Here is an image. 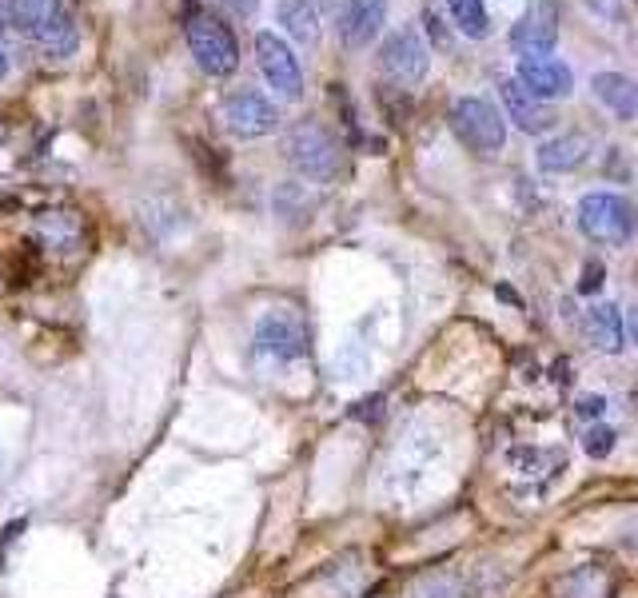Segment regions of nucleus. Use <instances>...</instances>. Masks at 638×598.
Here are the masks:
<instances>
[{"label": "nucleus", "instance_id": "obj_8", "mask_svg": "<svg viewBox=\"0 0 638 598\" xmlns=\"http://www.w3.org/2000/svg\"><path fill=\"white\" fill-rule=\"evenodd\" d=\"M224 124H228L236 136L256 140V136L276 132L280 112H276V104H272L264 92H256V88L244 84V88H232V92L224 96Z\"/></svg>", "mask_w": 638, "mask_h": 598}, {"label": "nucleus", "instance_id": "obj_15", "mask_svg": "<svg viewBox=\"0 0 638 598\" xmlns=\"http://www.w3.org/2000/svg\"><path fill=\"white\" fill-rule=\"evenodd\" d=\"M587 339L595 351H607V355H619L623 343H627V327H623V311L615 303H595L587 311Z\"/></svg>", "mask_w": 638, "mask_h": 598}, {"label": "nucleus", "instance_id": "obj_9", "mask_svg": "<svg viewBox=\"0 0 638 598\" xmlns=\"http://www.w3.org/2000/svg\"><path fill=\"white\" fill-rule=\"evenodd\" d=\"M559 40V4L555 0H531L523 16L511 24V44L523 56H551Z\"/></svg>", "mask_w": 638, "mask_h": 598}, {"label": "nucleus", "instance_id": "obj_5", "mask_svg": "<svg viewBox=\"0 0 638 598\" xmlns=\"http://www.w3.org/2000/svg\"><path fill=\"white\" fill-rule=\"evenodd\" d=\"M451 128H455V136H459L471 152H483V156L499 152L503 140H507V120H503L499 108H495L491 100H483V96H459V100L451 104Z\"/></svg>", "mask_w": 638, "mask_h": 598}, {"label": "nucleus", "instance_id": "obj_18", "mask_svg": "<svg viewBox=\"0 0 638 598\" xmlns=\"http://www.w3.org/2000/svg\"><path fill=\"white\" fill-rule=\"evenodd\" d=\"M447 8H451V20L459 24L463 36L483 40V36L491 32V16H487L483 0H447Z\"/></svg>", "mask_w": 638, "mask_h": 598}, {"label": "nucleus", "instance_id": "obj_3", "mask_svg": "<svg viewBox=\"0 0 638 598\" xmlns=\"http://www.w3.org/2000/svg\"><path fill=\"white\" fill-rule=\"evenodd\" d=\"M188 48L208 76H232L240 64V44H236L232 28L212 12L188 16Z\"/></svg>", "mask_w": 638, "mask_h": 598}, {"label": "nucleus", "instance_id": "obj_6", "mask_svg": "<svg viewBox=\"0 0 638 598\" xmlns=\"http://www.w3.org/2000/svg\"><path fill=\"white\" fill-rule=\"evenodd\" d=\"M379 68H383L395 84L411 88V84H419V80L427 76L431 52H427V44H423V36H419L415 28H395V32L383 40V48H379Z\"/></svg>", "mask_w": 638, "mask_h": 598}, {"label": "nucleus", "instance_id": "obj_25", "mask_svg": "<svg viewBox=\"0 0 638 598\" xmlns=\"http://www.w3.org/2000/svg\"><path fill=\"white\" fill-rule=\"evenodd\" d=\"M623 327H627V335H631V343L638 347V303L631 307V315L623 319Z\"/></svg>", "mask_w": 638, "mask_h": 598}, {"label": "nucleus", "instance_id": "obj_24", "mask_svg": "<svg viewBox=\"0 0 638 598\" xmlns=\"http://www.w3.org/2000/svg\"><path fill=\"white\" fill-rule=\"evenodd\" d=\"M599 276H603V268H599V264H587V280H583V292H595V288H599Z\"/></svg>", "mask_w": 638, "mask_h": 598}, {"label": "nucleus", "instance_id": "obj_11", "mask_svg": "<svg viewBox=\"0 0 638 598\" xmlns=\"http://www.w3.org/2000/svg\"><path fill=\"white\" fill-rule=\"evenodd\" d=\"M387 20V0H343L339 8V40L347 48H367Z\"/></svg>", "mask_w": 638, "mask_h": 598}, {"label": "nucleus", "instance_id": "obj_4", "mask_svg": "<svg viewBox=\"0 0 638 598\" xmlns=\"http://www.w3.org/2000/svg\"><path fill=\"white\" fill-rule=\"evenodd\" d=\"M339 144H335V136L316 124V120H304V124H296L292 128V136H288V160H292V168L304 176V180H316V184H327V180H335L339 176Z\"/></svg>", "mask_w": 638, "mask_h": 598}, {"label": "nucleus", "instance_id": "obj_20", "mask_svg": "<svg viewBox=\"0 0 638 598\" xmlns=\"http://www.w3.org/2000/svg\"><path fill=\"white\" fill-rule=\"evenodd\" d=\"M611 583L599 575V571H579L563 583V598H607Z\"/></svg>", "mask_w": 638, "mask_h": 598}, {"label": "nucleus", "instance_id": "obj_21", "mask_svg": "<svg viewBox=\"0 0 638 598\" xmlns=\"http://www.w3.org/2000/svg\"><path fill=\"white\" fill-rule=\"evenodd\" d=\"M615 439H619V435H615L611 427H591L583 447H587V455H591V459H603V455H611V451H615Z\"/></svg>", "mask_w": 638, "mask_h": 598}, {"label": "nucleus", "instance_id": "obj_17", "mask_svg": "<svg viewBox=\"0 0 638 598\" xmlns=\"http://www.w3.org/2000/svg\"><path fill=\"white\" fill-rule=\"evenodd\" d=\"M280 24L288 28L292 40L300 44H319V12L312 0H280Z\"/></svg>", "mask_w": 638, "mask_h": 598}, {"label": "nucleus", "instance_id": "obj_23", "mask_svg": "<svg viewBox=\"0 0 638 598\" xmlns=\"http://www.w3.org/2000/svg\"><path fill=\"white\" fill-rule=\"evenodd\" d=\"M224 4H228V8H232V12H236V16H252V12H256V4H260V0H224Z\"/></svg>", "mask_w": 638, "mask_h": 598}, {"label": "nucleus", "instance_id": "obj_13", "mask_svg": "<svg viewBox=\"0 0 638 598\" xmlns=\"http://www.w3.org/2000/svg\"><path fill=\"white\" fill-rule=\"evenodd\" d=\"M591 92L619 120H635L638 116V80H631L627 72H595Z\"/></svg>", "mask_w": 638, "mask_h": 598}, {"label": "nucleus", "instance_id": "obj_16", "mask_svg": "<svg viewBox=\"0 0 638 598\" xmlns=\"http://www.w3.org/2000/svg\"><path fill=\"white\" fill-rule=\"evenodd\" d=\"M36 40H40V52L44 56H52V60H64V56H72L76 52V44H80V28H76V20H72V12L68 8H56L40 28H36Z\"/></svg>", "mask_w": 638, "mask_h": 598}, {"label": "nucleus", "instance_id": "obj_28", "mask_svg": "<svg viewBox=\"0 0 638 598\" xmlns=\"http://www.w3.org/2000/svg\"><path fill=\"white\" fill-rule=\"evenodd\" d=\"M4 16H8V0H0V20H4Z\"/></svg>", "mask_w": 638, "mask_h": 598}, {"label": "nucleus", "instance_id": "obj_26", "mask_svg": "<svg viewBox=\"0 0 638 598\" xmlns=\"http://www.w3.org/2000/svg\"><path fill=\"white\" fill-rule=\"evenodd\" d=\"M8 132H12V128H8V120H4V116H0V144H4V140H8Z\"/></svg>", "mask_w": 638, "mask_h": 598}, {"label": "nucleus", "instance_id": "obj_22", "mask_svg": "<svg viewBox=\"0 0 638 598\" xmlns=\"http://www.w3.org/2000/svg\"><path fill=\"white\" fill-rule=\"evenodd\" d=\"M415 598H467L463 595V587L455 583V579H431V583H423Z\"/></svg>", "mask_w": 638, "mask_h": 598}, {"label": "nucleus", "instance_id": "obj_1", "mask_svg": "<svg viewBox=\"0 0 638 598\" xmlns=\"http://www.w3.org/2000/svg\"><path fill=\"white\" fill-rule=\"evenodd\" d=\"M308 355V323L296 307H272L260 315L252 335V359L264 371H276L284 363H296Z\"/></svg>", "mask_w": 638, "mask_h": 598}, {"label": "nucleus", "instance_id": "obj_10", "mask_svg": "<svg viewBox=\"0 0 638 598\" xmlns=\"http://www.w3.org/2000/svg\"><path fill=\"white\" fill-rule=\"evenodd\" d=\"M515 80L535 96V100H563L571 88H575V76L563 60L555 56H519V72Z\"/></svg>", "mask_w": 638, "mask_h": 598}, {"label": "nucleus", "instance_id": "obj_12", "mask_svg": "<svg viewBox=\"0 0 638 598\" xmlns=\"http://www.w3.org/2000/svg\"><path fill=\"white\" fill-rule=\"evenodd\" d=\"M499 96H503V104H507L511 124H515L519 132H527V136H543V132H551L555 120H559V116H555L543 100H535L519 80H503Z\"/></svg>", "mask_w": 638, "mask_h": 598}, {"label": "nucleus", "instance_id": "obj_19", "mask_svg": "<svg viewBox=\"0 0 638 598\" xmlns=\"http://www.w3.org/2000/svg\"><path fill=\"white\" fill-rule=\"evenodd\" d=\"M56 8H60L56 0H8V16H12V24L24 28V32H36Z\"/></svg>", "mask_w": 638, "mask_h": 598}, {"label": "nucleus", "instance_id": "obj_7", "mask_svg": "<svg viewBox=\"0 0 638 598\" xmlns=\"http://www.w3.org/2000/svg\"><path fill=\"white\" fill-rule=\"evenodd\" d=\"M256 60H260L264 80L276 88V96H284V100H300L304 96V72H300V60H296V52L288 48L284 36L260 32L256 36Z\"/></svg>", "mask_w": 638, "mask_h": 598}, {"label": "nucleus", "instance_id": "obj_27", "mask_svg": "<svg viewBox=\"0 0 638 598\" xmlns=\"http://www.w3.org/2000/svg\"><path fill=\"white\" fill-rule=\"evenodd\" d=\"M4 72H8V56H4V44H0V80H4Z\"/></svg>", "mask_w": 638, "mask_h": 598}, {"label": "nucleus", "instance_id": "obj_2", "mask_svg": "<svg viewBox=\"0 0 638 598\" xmlns=\"http://www.w3.org/2000/svg\"><path fill=\"white\" fill-rule=\"evenodd\" d=\"M579 228L603 248H623L635 236V208L619 192H587L579 200Z\"/></svg>", "mask_w": 638, "mask_h": 598}, {"label": "nucleus", "instance_id": "obj_14", "mask_svg": "<svg viewBox=\"0 0 638 598\" xmlns=\"http://www.w3.org/2000/svg\"><path fill=\"white\" fill-rule=\"evenodd\" d=\"M587 152H591V140H587V136L567 132V136H551V140H543V144H539V152H535V164H539V172L559 176V172H575V168L587 160Z\"/></svg>", "mask_w": 638, "mask_h": 598}]
</instances>
